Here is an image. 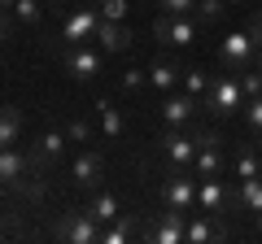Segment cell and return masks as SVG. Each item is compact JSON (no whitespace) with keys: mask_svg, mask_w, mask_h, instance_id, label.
Listing matches in <instances>:
<instances>
[{"mask_svg":"<svg viewBox=\"0 0 262 244\" xmlns=\"http://www.w3.org/2000/svg\"><path fill=\"white\" fill-rule=\"evenodd\" d=\"M223 135L219 131H196V157H192V175L196 179H214L223 175Z\"/></svg>","mask_w":262,"mask_h":244,"instance_id":"52a82bcc","label":"cell"},{"mask_svg":"<svg viewBox=\"0 0 262 244\" xmlns=\"http://www.w3.org/2000/svg\"><path fill=\"white\" fill-rule=\"evenodd\" d=\"M96 27H101V9L92 5H79L61 18V44H92L96 39Z\"/></svg>","mask_w":262,"mask_h":244,"instance_id":"8fae6325","label":"cell"},{"mask_svg":"<svg viewBox=\"0 0 262 244\" xmlns=\"http://www.w3.org/2000/svg\"><path fill=\"white\" fill-rule=\"evenodd\" d=\"M61 131H66L70 144H88V140H92V122H88V118H66Z\"/></svg>","mask_w":262,"mask_h":244,"instance_id":"4316f807","label":"cell"},{"mask_svg":"<svg viewBox=\"0 0 262 244\" xmlns=\"http://www.w3.org/2000/svg\"><path fill=\"white\" fill-rule=\"evenodd\" d=\"M201 109H210L219 122L223 118H236V113L245 109V87H241V75H214L210 79V92L201 96Z\"/></svg>","mask_w":262,"mask_h":244,"instance_id":"6da1fadb","label":"cell"},{"mask_svg":"<svg viewBox=\"0 0 262 244\" xmlns=\"http://www.w3.org/2000/svg\"><path fill=\"white\" fill-rule=\"evenodd\" d=\"M241 87H245V101H249V96H262V70L249 66V70L241 75Z\"/></svg>","mask_w":262,"mask_h":244,"instance_id":"4dcf8cb0","label":"cell"},{"mask_svg":"<svg viewBox=\"0 0 262 244\" xmlns=\"http://www.w3.org/2000/svg\"><path fill=\"white\" fill-rule=\"evenodd\" d=\"M196 31H201V22H196L192 13H184V18L162 13V18L153 22V35H158L166 48H188V44H196Z\"/></svg>","mask_w":262,"mask_h":244,"instance_id":"9c48e42d","label":"cell"},{"mask_svg":"<svg viewBox=\"0 0 262 244\" xmlns=\"http://www.w3.org/2000/svg\"><path fill=\"white\" fill-rule=\"evenodd\" d=\"M57 240H70V244H101V223L92 218V209H70L61 214L57 223Z\"/></svg>","mask_w":262,"mask_h":244,"instance_id":"ba28073f","label":"cell"},{"mask_svg":"<svg viewBox=\"0 0 262 244\" xmlns=\"http://www.w3.org/2000/svg\"><path fill=\"white\" fill-rule=\"evenodd\" d=\"M144 83H149V70H136V66H131V70H122V79H118V87H122L127 96H136Z\"/></svg>","mask_w":262,"mask_h":244,"instance_id":"83f0119b","label":"cell"},{"mask_svg":"<svg viewBox=\"0 0 262 244\" xmlns=\"http://www.w3.org/2000/svg\"><path fill=\"white\" fill-rule=\"evenodd\" d=\"M196 209L201 214H236V188H227V179H196Z\"/></svg>","mask_w":262,"mask_h":244,"instance_id":"3957f363","label":"cell"},{"mask_svg":"<svg viewBox=\"0 0 262 244\" xmlns=\"http://www.w3.org/2000/svg\"><path fill=\"white\" fill-rule=\"evenodd\" d=\"M253 57H258V44L249 39V31H227V35L219 39V66H223L227 75H245V70L253 66Z\"/></svg>","mask_w":262,"mask_h":244,"instance_id":"7a4b0ae2","label":"cell"},{"mask_svg":"<svg viewBox=\"0 0 262 244\" xmlns=\"http://www.w3.org/2000/svg\"><path fill=\"white\" fill-rule=\"evenodd\" d=\"M232 170H236V179H258L262 175V153L253 149V144H236Z\"/></svg>","mask_w":262,"mask_h":244,"instance_id":"ffe728a7","label":"cell"},{"mask_svg":"<svg viewBox=\"0 0 262 244\" xmlns=\"http://www.w3.org/2000/svg\"><path fill=\"white\" fill-rule=\"evenodd\" d=\"M210 79H214L210 70H201V66H188V70H184V79H179V87H184L188 96H196V101H201V96L210 92Z\"/></svg>","mask_w":262,"mask_h":244,"instance_id":"d4e9b609","label":"cell"},{"mask_svg":"<svg viewBox=\"0 0 262 244\" xmlns=\"http://www.w3.org/2000/svg\"><path fill=\"white\" fill-rule=\"evenodd\" d=\"M61 66H66L70 79L88 83V79L101 75V48H92V44H61Z\"/></svg>","mask_w":262,"mask_h":244,"instance_id":"30bf717a","label":"cell"},{"mask_svg":"<svg viewBox=\"0 0 262 244\" xmlns=\"http://www.w3.org/2000/svg\"><path fill=\"white\" fill-rule=\"evenodd\" d=\"M158 153L170 161V170H192V157H196V135H188L184 127H166L158 135Z\"/></svg>","mask_w":262,"mask_h":244,"instance_id":"5b68a950","label":"cell"},{"mask_svg":"<svg viewBox=\"0 0 262 244\" xmlns=\"http://www.w3.org/2000/svg\"><path fill=\"white\" fill-rule=\"evenodd\" d=\"M258 70H262V53H258Z\"/></svg>","mask_w":262,"mask_h":244,"instance_id":"74e56055","label":"cell"},{"mask_svg":"<svg viewBox=\"0 0 262 244\" xmlns=\"http://www.w3.org/2000/svg\"><path fill=\"white\" fill-rule=\"evenodd\" d=\"M5 5H9V9H13V0H0V9H5Z\"/></svg>","mask_w":262,"mask_h":244,"instance_id":"8d00e7d4","label":"cell"},{"mask_svg":"<svg viewBox=\"0 0 262 244\" xmlns=\"http://www.w3.org/2000/svg\"><path fill=\"white\" fill-rule=\"evenodd\" d=\"M179 79H184V66L170 61V57H162V61H153V66H149V87H158V92H175Z\"/></svg>","mask_w":262,"mask_h":244,"instance_id":"ac0fdd59","label":"cell"},{"mask_svg":"<svg viewBox=\"0 0 262 244\" xmlns=\"http://www.w3.org/2000/svg\"><path fill=\"white\" fill-rule=\"evenodd\" d=\"M9 39V18H5V9H0V44Z\"/></svg>","mask_w":262,"mask_h":244,"instance_id":"836d02e7","label":"cell"},{"mask_svg":"<svg viewBox=\"0 0 262 244\" xmlns=\"http://www.w3.org/2000/svg\"><path fill=\"white\" fill-rule=\"evenodd\" d=\"M258 153H262V144H258Z\"/></svg>","mask_w":262,"mask_h":244,"instance_id":"f35d334b","label":"cell"},{"mask_svg":"<svg viewBox=\"0 0 262 244\" xmlns=\"http://www.w3.org/2000/svg\"><path fill=\"white\" fill-rule=\"evenodd\" d=\"M184 218H188V214H179V209H166V205H162V214H149V218H144L140 240H153V244H179V240H184V231H188Z\"/></svg>","mask_w":262,"mask_h":244,"instance_id":"8992f818","label":"cell"},{"mask_svg":"<svg viewBox=\"0 0 262 244\" xmlns=\"http://www.w3.org/2000/svg\"><path fill=\"white\" fill-rule=\"evenodd\" d=\"M88 209H92V218H96V223H114V218L122 214L118 197H114V192H101V188L92 192V201H88Z\"/></svg>","mask_w":262,"mask_h":244,"instance_id":"7402d4cb","label":"cell"},{"mask_svg":"<svg viewBox=\"0 0 262 244\" xmlns=\"http://www.w3.org/2000/svg\"><path fill=\"white\" fill-rule=\"evenodd\" d=\"M22 135V109L18 105H0V149H13Z\"/></svg>","mask_w":262,"mask_h":244,"instance_id":"44dd1931","label":"cell"},{"mask_svg":"<svg viewBox=\"0 0 262 244\" xmlns=\"http://www.w3.org/2000/svg\"><path fill=\"white\" fill-rule=\"evenodd\" d=\"M13 18H18V27L35 31L44 22V0H13Z\"/></svg>","mask_w":262,"mask_h":244,"instance_id":"cb8c5ba5","label":"cell"},{"mask_svg":"<svg viewBox=\"0 0 262 244\" xmlns=\"http://www.w3.org/2000/svg\"><path fill=\"white\" fill-rule=\"evenodd\" d=\"M70 179H75L79 192H96V188H101V179H105V157L96 149H83L75 157V166H70Z\"/></svg>","mask_w":262,"mask_h":244,"instance_id":"7c38bea8","label":"cell"},{"mask_svg":"<svg viewBox=\"0 0 262 244\" xmlns=\"http://www.w3.org/2000/svg\"><path fill=\"white\" fill-rule=\"evenodd\" d=\"M162 205L179 214H196V175L192 170H170L162 183Z\"/></svg>","mask_w":262,"mask_h":244,"instance_id":"277c9868","label":"cell"},{"mask_svg":"<svg viewBox=\"0 0 262 244\" xmlns=\"http://www.w3.org/2000/svg\"><path fill=\"white\" fill-rule=\"evenodd\" d=\"M245 122H249L253 135H262V96H249L245 101Z\"/></svg>","mask_w":262,"mask_h":244,"instance_id":"f546056e","label":"cell"},{"mask_svg":"<svg viewBox=\"0 0 262 244\" xmlns=\"http://www.w3.org/2000/svg\"><path fill=\"white\" fill-rule=\"evenodd\" d=\"M232 5H249V0H227V9H232Z\"/></svg>","mask_w":262,"mask_h":244,"instance_id":"e575fe53","label":"cell"},{"mask_svg":"<svg viewBox=\"0 0 262 244\" xmlns=\"http://www.w3.org/2000/svg\"><path fill=\"white\" fill-rule=\"evenodd\" d=\"M227 13V0H196L192 18L201 22V27H219V18Z\"/></svg>","mask_w":262,"mask_h":244,"instance_id":"484cf974","label":"cell"},{"mask_svg":"<svg viewBox=\"0 0 262 244\" xmlns=\"http://www.w3.org/2000/svg\"><path fill=\"white\" fill-rule=\"evenodd\" d=\"M96 118H101V131L110 135V140H118V135L127 131V118L114 109V101H101V105H96Z\"/></svg>","mask_w":262,"mask_h":244,"instance_id":"603a6c76","label":"cell"},{"mask_svg":"<svg viewBox=\"0 0 262 244\" xmlns=\"http://www.w3.org/2000/svg\"><path fill=\"white\" fill-rule=\"evenodd\" d=\"M245 31H249V39L258 44V53H262V9H253V13H249V22H245Z\"/></svg>","mask_w":262,"mask_h":244,"instance_id":"d6a6232c","label":"cell"},{"mask_svg":"<svg viewBox=\"0 0 262 244\" xmlns=\"http://www.w3.org/2000/svg\"><path fill=\"white\" fill-rule=\"evenodd\" d=\"M96 44H101V53H127V48H131V31L122 27V22L101 18V27H96Z\"/></svg>","mask_w":262,"mask_h":244,"instance_id":"e0dca14e","label":"cell"},{"mask_svg":"<svg viewBox=\"0 0 262 244\" xmlns=\"http://www.w3.org/2000/svg\"><path fill=\"white\" fill-rule=\"evenodd\" d=\"M31 179V157L18 149H0V183L5 188H27Z\"/></svg>","mask_w":262,"mask_h":244,"instance_id":"5bb4252c","label":"cell"},{"mask_svg":"<svg viewBox=\"0 0 262 244\" xmlns=\"http://www.w3.org/2000/svg\"><path fill=\"white\" fill-rule=\"evenodd\" d=\"M258 209H262V175L236 179V214H258Z\"/></svg>","mask_w":262,"mask_h":244,"instance_id":"d6986e66","label":"cell"},{"mask_svg":"<svg viewBox=\"0 0 262 244\" xmlns=\"http://www.w3.org/2000/svg\"><path fill=\"white\" fill-rule=\"evenodd\" d=\"M223 235H227V227L219 223L214 214H201V209H196V218L188 223L184 240H188V244H210V240H223Z\"/></svg>","mask_w":262,"mask_h":244,"instance_id":"2e32d148","label":"cell"},{"mask_svg":"<svg viewBox=\"0 0 262 244\" xmlns=\"http://www.w3.org/2000/svg\"><path fill=\"white\" fill-rule=\"evenodd\" d=\"M201 109V101H196V96H188L184 87H175V92H166V101H162V122H166V127H188V122H192V113Z\"/></svg>","mask_w":262,"mask_h":244,"instance_id":"4fadbf2b","label":"cell"},{"mask_svg":"<svg viewBox=\"0 0 262 244\" xmlns=\"http://www.w3.org/2000/svg\"><path fill=\"white\" fill-rule=\"evenodd\" d=\"M96 9H101V18L122 22V18H127V9H131V0H96Z\"/></svg>","mask_w":262,"mask_h":244,"instance_id":"f1b7e54d","label":"cell"},{"mask_svg":"<svg viewBox=\"0 0 262 244\" xmlns=\"http://www.w3.org/2000/svg\"><path fill=\"white\" fill-rule=\"evenodd\" d=\"M70 5H92V0H70Z\"/></svg>","mask_w":262,"mask_h":244,"instance_id":"d590c367","label":"cell"},{"mask_svg":"<svg viewBox=\"0 0 262 244\" xmlns=\"http://www.w3.org/2000/svg\"><path fill=\"white\" fill-rule=\"evenodd\" d=\"M158 5H162V13H175V18H184V13L196 9V0H158Z\"/></svg>","mask_w":262,"mask_h":244,"instance_id":"1f68e13d","label":"cell"},{"mask_svg":"<svg viewBox=\"0 0 262 244\" xmlns=\"http://www.w3.org/2000/svg\"><path fill=\"white\" fill-rule=\"evenodd\" d=\"M144 231V214H118L114 223L101 227V244H127V240H140Z\"/></svg>","mask_w":262,"mask_h":244,"instance_id":"9a60e30c","label":"cell"}]
</instances>
